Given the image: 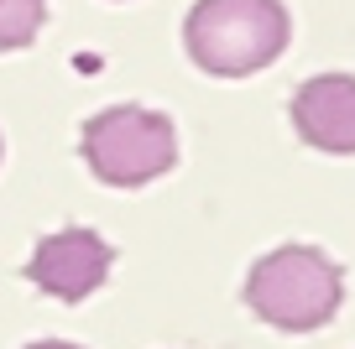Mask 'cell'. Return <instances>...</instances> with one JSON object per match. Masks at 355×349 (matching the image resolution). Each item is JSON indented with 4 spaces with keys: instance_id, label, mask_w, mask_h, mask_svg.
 Here are the masks:
<instances>
[{
    "instance_id": "6da1fadb",
    "label": "cell",
    "mask_w": 355,
    "mask_h": 349,
    "mask_svg": "<svg viewBox=\"0 0 355 349\" xmlns=\"http://www.w3.org/2000/svg\"><path fill=\"white\" fill-rule=\"evenodd\" d=\"M293 37L282 0H199L183 21L189 57L214 78H245L277 63Z\"/></svg>"
},
{
    "instance_id": "7a4b0ae2",
    "label": "cell",
    "mask_w": 355,
    "mask_h": 349,
    "mask_svg": "<svg viewBox=\"0 0 355 349\" xmlns=\"http://www.w3.org/2000/svg\"><path fill=\"white\" fill-rule=\"evenodd\" d=\"M340 266L319 251V245H282V251L261 256L245 276V303L261 323L282 328V334H309L324 328L340 313Z\"/></svg>"
},
{
    "instance_id": "277c9868",
    "label": "cell",
    "mask_w": 355,
    "mask_h": 349,
    "mask_svg": "<svg viewBox=\"0 0 355 349\" xmlns=\"http://www.w3.org/2000/svg\"><path fill=\"white\" fill-rule=\"evenodd\" d=\"M110 261H115L110 240H100V235L84 229V224H68V229L47 235V240L32 251L26 276H32V287H42V292L58 297V303H84L89 292L105 287Z\"/></svg>"
},
{
    "instance_id": "ba28073f",
    "label": "cell",
    "mask_w": 355,
    "mask_h": 349,
    "mask_svg": "<svg viewBox=\"0 0 355 349\" xmlns=\"http://www.w3.org/2000/svg\"><path fill=\"white\" fill-rule=\"evenodd\" d=\"M0 152H6V146H0Z\"/></svg>"
},
{
    "instance_id": "52a82bcc",
    "label": "cell",
    "mask_w": 355,
    "mask_h": 349,
    "mask_svg": "<svg viewBox=\"0 0 355 349\" xmlns=\"http://www.w3.org/2000/svg\"><path fill=\"white\" fill-rule=\"evenodd\" d=\"M26 349H78V344H68V339H37V344H26Z\"/></svg>"
},
{
    "instance_id": "8992f818",
    "label": "cell",
    "mask_w": 355,
    "mask_h": 349,
    "mask_svg": "<svg viewBox=\"0 0 355 349\" xmlns=\"http://www.w3.org/2000/svg\"><path fill=\"white\" fill-rule=\"evenodd\" d=\"M47 21V0H0V53L32 47Z\"/></svg>"
},
{
    "instance_id": "5b68a950",
    "label": "cell",
    "mask_w": 355,
    "mask_h": 349,
    "mask_svg": "<svg viewBox=\"0 0 355 349\" xmlns=\"http://www.w3.org/2000/svg\"><path fill=\"white\" fill-rule=\"evenodd\" d=\"M293 125L309 146L355 156V73H319L293 94Z\"/></svg>"
},
{
    "instance_id": "3957f363",
    "label": "cell",
    "mask_w": 355,
    "mask_h": 349,
    "mask_svg": "<svg viewBox=\"0 0 355 349\" xmlns=\"http://www.w3.org/2000/svg\"><path fill=\"white\" fill-rule=\"evenodd\" d=\"M78 152H84L89 172L110 188H141L162 177L178 162V131L167 115L141 105H110L100 115H89L78 131Z\"/></svg>"
}]
</instances>
